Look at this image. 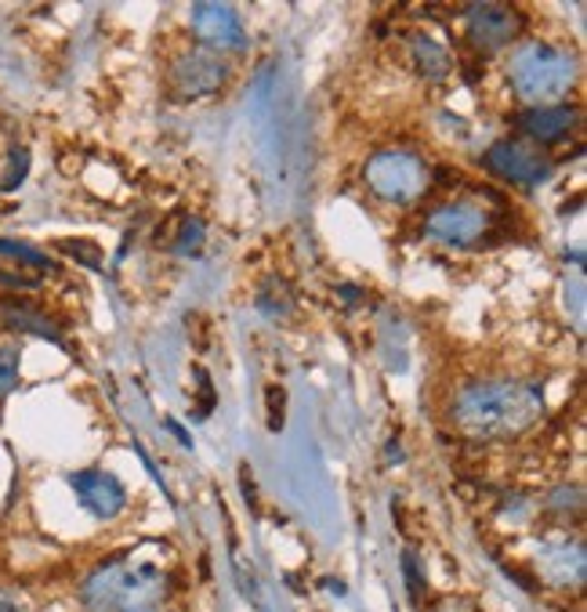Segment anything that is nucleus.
<instances>
[{
  "label": "nucleus",
  "mask_w": 587,
  "mask_h": 612,
  "mask_svg": "<svg viewBox=\"0 0 587 612\" xmlns=\"http://www.w3.org/2000/svg\"><path fill=\"white\" fill-rule=\"evenodd\" d=\"M135 612H153V609H135Z\"/></svg>",
  "instance_id": "c756f323"
},
{
  "label": "nucleus",
  "mask_w": 587,
  "mask_h": 612,
  "mask_svg": "<svg viewBox=\"0 0 587 612\" xmlns=\"http://www.w3.org/2000/svg\"><path fill=\"white\" fill-rule=\"evenodd\" d=\"M0 283L11 286V291H36V283H33V279L15 276V272H0Z\"/></svg>",
  "instance_id": "393cba45"
},
{
  "label": "nucleus",
  "mask_w": 587,
  "mask_h": 612,
  "mask_svg": "<svg viewBox=\"0 0 587 612\" xmlns=\"http://www.w3.org/2000/svg\"><path fill=\"white\" fill-rule=\"evenodd\" d=\"M547 507H552V511H580L584 507V493H580V486H555V493L552 497H547Z\"/></svg>",
  "instance_id": "aec40b11"
},
{
  "label": "nucleus",
  "mask_w": 587,
  "mask_h": 612,
  "mask_svg": "<svg viewBox=\"0 0 587 612\" xmlns=\"http://www.w3.org/2000/svg\"><path fill=\"white\" fill-rule=\"evenodd\" d=\"M402 577H407L410 598H413V602H421L428 588H424V580H421V569H417V558H413V551H402Z\"/></svg>",
  "instance_id": "4be33fe9"
},
{
  "label": "nucleus",
  "mask_w": 587,
  "mask_h": 612,
  "mask_svg": "<svg viewBox=\"0 0 587 612\" xmlns=\"http://www.w3.org/2000/svg\"><path fill=\"white\" fill-rule=\"evenodd\" d=\"M229 81V66L226 59L214 55V51H181L167 70V87H171L175 98H207L221 91Z\"/></svg>",
  "instance_id": "0eeeda50"
},
{
  "label": "nucleus",
  "mask_w": 587,
  "mask_h": 612,
  "mask_svg": "<svg viewBox=\"0 0 587 612\" xmlns=\"http://www.w3.org/2000/svg\"><path fill=\"white\" fill-rule=\"evenodd\" d=\"M537 562L558 583L584 580V547L577 540H544L537 547Z\"/></svg>",
  "instance_id": "f8f14e48"
},
{
  "label": "nucleus",
  "mask_w": 587,
  "mask_h": 612,
  "mask_svg": "<svg viewBox=\"0 0 587 612\" xmlns=\"http://www.w3.org/2000/svg\"><path fill=\"white\" fill-rule=\"evenodd\" d=\"M25 167H30V152L25 149H15L11 152V175L0 181V189L11 192V189H19L22 186V178H25Z\"/></svg>",
  "instance_id": "5701e85b"
},
{
  "label": "nucleus",
  "mask_w": 587,
  "mask_h": 612,
  "mask_svg": "<svg viewBox=\"0 0 587 612\" xmlns=\"http://www.w3.org/2000/svg\"><path fill=\"white\" fill-rule=\"evenodd\" d=\"M0 257L15 265H30V268H41V272H55V262L48 254H41L36 246L30 243H19V240H0Z\"/></svg>",
  "instance_id": "dca6fc26"
},
{
  "label": "nucleus",
  "mask_w": 587,
  "mask_h": 612,
  "mask_svg": "<svg viewBox=\"0 0 587 612\" xmlns=\"http://www.w3.org/2000/svg\"><path fill=\"white\" fill-rule=\"evenodd\" d=\"M192 377H196V384H200V416H207L214 410V384L203 367H192Z\"/></svg>",
  "instance_id": "b1692460"
},
{
  "label": "nucleus",
  "mask_w": 587,
  "mask_h": 612,
  "mask_svg": "<svg viewBox=\"0 0 587 612\" xmlns=\"http://www.w3.org/2000/svg\"><path fill=\"white\" fill-rule=\"evenodd\" d=\"M189 25H192V33L214 51H243L247 48V30L229 4H192Z\"/></svg>",
  "instance_id": "9d476101"
},
{
  "label": "nucleus",
  "mask_w": 587,
  "mask_h": 612,
  "mask_svg": "<svg viewBox=\"0 0 587 612\" xmlns=\"http://www.w3.org/2000/svg\"><path fill=\"white\" fill-rule=\"evenodd\" d=\"M258 308L265 312L269 319H286V316H291V308H294L291 286H286L283 279L261 283V291H258Z\"/></svg>",
  "instance_id": "2eb2a0df"
},
{
  "label": "nucleus",
  "mask_w": 587,
  "mask_h": 612,
  "mask_svg": "<svg viewBox=\"0 0 587 612\" xmlns=\"http://www.w3.org/2000/svg\"><path fill=\"white\" fill-rule=\"evenodd\" d=\"M167 591V577L156 566H127L124 558L98 566L84 583V605L91 612H135Z\"/></svg>",
  "instance_id": "7ed1b4c3"
},
{
  "label": "nucleus",
  "mask_w": 587,
  "mask_h": 612,
  "mask_svg": "<svg viewBox=\"0 0 587 612\" xmlns=\"http://www.w3.org/2000/svg\"><path fill=\"white\" fill-rule=\"evenodd\" d=\"M507 84L530 106H555L577 84V59L544 41H526L507 59Z\"/></svg>",
  "instance_id": "f03ea898"
},
{
  "label": "nucleus",
  "mask_w": 587,
  "mask_h": 612,
  "mask_svg": "<svg viewBox=\"0 0 587 612\" xmlns=\"http://www.w3.org/2000/svg\"><path fill=\"white\" fill-rule=\"evenodd\" d=\"M363 181L377 200L407 207L432 189V167L410 149H381L363 167Z\"/></svg>",
  "instance_id": "20e7f679"
},
{
  "label": "nucleus",
  "mask_w": 587,
  "mask_h": 612,
  "mask_svg": "<svg viewBox=\"0 0 587 612\" xmlns=\"http://www.w3.org/2000/svg\"><path fill=\"white\" fill-rule=\"evenodd\" d=\"M482 167L512 186H541L552 178V156L526 138H501L482 152Z\"/></svg>",
  "instance_id": "423d86ee"
},
{
  "label": "nucleus",
  "mask_w": 587,
  "mask_h": 612,
  "mask_svg": "<svg viewBox=\"0 0 587 612\" xmlns=\"http://www.w3.org/2000/svg\"><path fill=\"white\" fill-rule=\"evenodd\" d=\"M70 486L76 493V500L87 515L95 518H116L124 511L127 504V489L124 482L109 475V472H98V467H84V472H73L70 475Z\"/></svg>",
  "instance_id": "1a4fd4ad"
},
{
  "label": "nucleus",
  "mask_w": 587,
  "mask_h": 612,
  "mask_svg": "<svg viewBox=\"0 0 587 612\" xmlns=\"http://www.w3.org/2000/svg\"><path fill=\"white\" fill-rule=\"evenodd\" d=\"M522 15L507 4H468L464 8V36L479 55H493L518 41Z\"/></svg>",
  "instance_id": "6e6552de"
},
{
  "label": "nucleus",
  "mask_w": 587,
  "mask_h": 612,
  "mask_svg": "<svg viewBox=\"0 0 587 612\" xmlns=\"http://www.w3.org/2000/svg\"><path fill=\"white\" fill-rule=\"evenodd\" d=\"M19 348L15 345H8V348H0V399H4L11 388L19 384Z\"/></svg>",
  "instance_id": "a211bd4d"
},
{
  "label": "nucleus",
  "mask_w": 587,
  "mask_h": 612,
  "mask_svg": "<svg viewBox=\"0 0 587 612\" xmlns=\"http://www.w3.org/2000/svg\"><path fill=\"white\" fill-rule=\"evenodd\" d=\"M544 421V392L530 381L486 377L457 388L450 402V424L475 442L518 439Z\"/></svg>",
  "instance_id": "f257e3e1"
},
{
  "label": "nucleus",
  "mask_w": 587,
  "mask_h": 612,
  "mask_svg": "<svg viewBox=\"0 0 587 612\" xmlns=\"http://www.w3.org/2000/svg\"><path fill=\"white\" fill-rule=\"evenodd\" d=\"M59 251H70V257H76L81 265H87V268H102V251L95 243H87V240H59L55 243Z\"/></svg>",
  "instance_id": "6ab92c4d"
},
{
  "label": "nucleus",
  "mask_w": 587,
  "mask_h": 612,
  "mask_svg": "<svg viewBox=\"0 0 587 612\" xmlns=\"http://www.w3.org/2000/svg\"><path fill=\"white\" fill-rule=\"evenodd\" d=\"M265 407H269V432H280L283 428V410H286V392L276 384H269L265 388Z\"/></svg>",
  "instance_id": "412c9836"
},
{
  "label": "nucleus",
  "mask_w": 587,
  "mask_h": 612,
  "mask_svg": "<svg viewBox=\"0 0 587 612\" xmlns=\"http://www.w3.org/2000/svg\"><path fill=\"white\" fill-rule=\"evenodd\" d=\"M432 612H475V609L468 605V602H461V598H447V602L436 605Z\"/></svg>",
  "instance_id": "bb28decb"
},
{
  "label": "nucleus",
  "mask_w": 587,
  "mask_h": 612,
  "mask_svg": "<svg viewBox=\"0 0 587 612\" xmlns=\"http://www.w3.org/2000/svg\"><path fill=\"white\" fill-rule=\"evenodd\" d=\"M203 240H207V229H203V221L189 218L186 225H181L178 240L171 243V251H175V254H181V257H189V254H200Z\"/></svg>",
  "instance_id": "f3484780"
},
{
  "label": "nucleus",
  "mask_w": 587,
  "mask_h": 612,
  "mask_svg": "<svg viewBox=\"0 0 587 612\" xmlns=\"http://www.w3.org/2000/svg\"><path fill=\"white\" fill-rule=\"evenodd\" d=\"M167 428H171V435L181 442V446H192V439L186 435V432H181V428H178V421H167Z\"/></svg>",
  "instance_id": "c85d7f7f"
},
{
  "label": "nucleus",
  "mask_w": 587,
  "mask_h": 612,
  "mask_svg": "<svg viewBox=\"0 0 587 612\" xmlns=\"http://www.w3.org/2000/svg\"><path fill=\"white\" fill-rule=\"evenodd\" d=\"M240 478H243V497H247V504H254V507H258V489H254V475L247 472V464L240 467Z\"/></svg>",
  "instance_id": "a878e982"
},
{
  "label": "nucleus",
  "mask_w": 587,
  "mask_h": 612,
  "mask_svg": "<svg viewBox=\"0 0 587 612\" xmlns=\"http://www.w3.org/2000/svg\"><path fill=\"white\" fill-rule=\"evenodd\" d=\"M0 327H8L15 334H36V337H44V341L62 345V330L48 319V312L33 308L30 302H19V297L0 302Z\"/></svg>",
  "instance_id": "ddd939ff"
},
{
  "label": "nucleus",
  "mask_w": 587,
  "mask_h": 612,
  "mask_svg": "<svg viewBox=\"0 0 587 612\" xmlns=\"http://www.w3.org/2000/svg\"><path fill=\"white\" fill-rule=\"evenodd\" d=\"M0 612H25V609H22L8 591H0Z\"/></svg>",
  "instance_id": "cd10ccee"
},
{
  "label": "nucleus",
  "mask_w": 587,
  "mask_h": 612,
  "mask_svg": "<svg viewBox=\"0 0 587 612\" xmlns=\"http://www.w3.org/2000/svg\"><path fill=\"white\" fill-rule=\"evenodd\" d=\"M410 55H413L424 81H447L450 76V66H453L450 51L442 48L439 41H432V36H424V33L410 36Z\"/></svg>",
  "instance_id": "4468645a"
},
{
  "label": "nucleus",
  "mask_w": 587,
  "mask_h": 612,
  "mask_svg": "<svg viewBox=\"0 0 587 612\" xmlns=\"http://www.w3.org/2000/svg\"><path fill=\"white\" fill-rule=\"evenodd\" d=\"M577 124H580V109L563 106V102H555V106H530L515 116V127L533 146H555V141H563L577 131Z\"/></svg>",
  "instance_id": "9b49d317"
},
{
  "label": "nucleus",
  "mask_w": 587,
  "mask_h": 612,
  "mask_svg": "<svg viewBox=\"0 0 587 612\" xmlns=\"http://www.w3.org/2000/svg\"><path fill=\"white\" fill-rule=\"evenodd\" d=\"M493 225H497V218H493L482 203H472V200L439 203L424 218L428 236L439 240V243H447V246H479V243H486Z\"/></svg>",
  "instance_id": "39448f33"
}]
</instances>
